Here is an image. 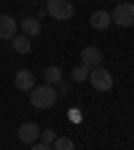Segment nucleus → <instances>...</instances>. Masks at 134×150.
Listing matches in <instances>:
<instances>
[{
    "mask_svg": "<svg viewBox=\"0 0 134 150\" xmlns=\"http://www.w3.org/2000/svg\"><path fill=\"white\" fill-rule=\"evenodd\" d=\"M56 97H59V94H56V88L51 83H46V86H32V91H30V102L38 110H51L56 105Z\"/></svg>",
    "mask_w": 134,
    "mask_h": 150,
    "instance_id": "nucleus-1",
    "label": "nucleus"
},
{
    "mask_svg": "<svg viewBox=\"0 0 134 150\" xmlns=\"http://www.w3.org/2000/svg\"><path fill=\"white\" fill-rule=\"evenodd\" d=\"M46 13L54 16V19H59V22H67V19L75 13V8H72L70 0H48L46 3Z\"/></svg>",
    "mask_w": 134,
    "mask_h": 150,
    "instance_id": "nucleus-2",
    "label": "nucleus"
},
{
    "mask_svg": "<svg viewBox=\"0 0 134 150\" xmlns=\"http://www.w3.org/2000/svg\"><path fill=\"white\" fill-rule=\"evenodd\" d=\"M89 83L97 88V91H110L113 88V75L99 64V67H91V72H89Z\"/></svg>",
    "mask_w": 134,
    "mask_h": 150,
    "instance_id": "nucleus-3",
    "label": "nucleus"
},
{
    "mask_svg": "<svg viewBox=\"0 0 134 150\" xmlns=\"http://www.w3.org/2000/svg\"><path fill=\"white\" fill-rule=\"evenodd\" d=\"M113 24L118 27H131L134 24V3H118L116 8H113Z\"/></svg>",
    "mask_w": 134,
    "mask_h": 150,
    "instance_id": "nucleus-4",
    "label": "nucleus"
},
{
    "mask_svg": "<svg viewBox=\"0 0 134 150\" xmlns=\"http://www.w3.org/2000/svg\"><path fill=\"white\" fill-rule=\"evenodd\" d=\"M16 137L22 139L24 145H32V142L40 139V126H38V123H22L16 129Z\"/></svg>",
    "mask_w": 134,
    "mask_h": 150,
    "instance_id": "nucleus-5",
    "label": "nucleus"
},
{
    "mask_svg": "<svg viewBox=\"0 0 134 150\" xmlns=\"http://www.w3.org/2000/svg\"><path fill=\"white\" fill-rule=\"evenodd\" d=\"M19 30V22L8 13H0V40H11Z\"/></svg>",
    "mask_w": 134,
    "mask_h": 150,
    "instance_id": "nucleus-6",
    "label": "nucleus"
},
{
    "mask_svg": "<svg viewBox=\"0 0 134 150\" xmlns=\"http://www.w3.org/2000/svg\"><path fill=\"white\" fill-rule=\"evenodd\" d=\"M81 62L89 64V67H99V64H102V51H99L97 46H86V48L81 51Z\"/></svg>",
    "mask_w": 134,
    "mask_h": 150,
    "instance_id": "nucleus-7",
    "label": "nucleus"
},
{
    "mask_svg": "<svg viewBox=\"0 0 134 150\" xmlns=\"http://www.w3.org/2000/svg\"><path fill=\"white\" fill-rule=\"evenodd\" d=\"M89 24H91L94 30H107V27L113 24V16H110L107 11H102V8H99V11H94V13L89 16Z\"/></svg>",
    "mask_w": 134,
    "mask_h": 150,
    "instance_id": "nucleus-8",
    "label": "nucleus"
},
{
    "mask_svg": "<svg viewBox=\"0 0 134 150\" xmlns=\"http://www.w3.org/2000/svg\"><path fill=\"white\" fill-rule=\"evenodd\" d=\"M13 83H16L19 91H32V86H35V75H32L30 70H19V72L13 75Z\"/></svg>",
    "mask_w": 134,
    "mask_h": 150,
    "instance_id": "nucleus-9",
    "label": "nucleus"
},
{
    "mask_svg": "<svg viewBox=\"0 0 134 150\" xmlns=\"http://www.w3.org/2000/svg\"><path fill=\"white\" fill-rule=\"evenodd\" d=\"M11 46H13L16 54H30V51H32V43H30L27 35H13V38H11Z\"/></svg>",
    "mask_w": 134,
    "mask_h": 150,
    "instance_id": "nucleus-10",
    "label": "nucleus"
},
{
    "mask_svg": "<svg viewBox=\"0 0 134 150\" xmlns=\"http://www.w3.org/2000/svg\"><path fill=\"white\" fill-rule=\"evenodd\" d=\"M38 32H40V22H38L35 16H27V19H22V35H27V38H35Z\"/></svg>",
    "mask_w": 134,
    "mask_h": 150,
    "instance_id": "nucleus-11",
    "label": "nucleus"
},
{
    "mask_svg": "<svg viewBox=\"0 0 134 150\" xmlns=\"http://www.w3.org/2000/svg\"><path fill=\"white\" fill-rule=\"evenodd\" d=\"M43 81L51 83V86H56V83L62 81V67H59V64H48L46 72H43Z\"/></svg>",
    "mask_w": 134,
    "mask_h": 150,
    "instance_id": "nucleus-12",
    "label": "nucleus"
},
{
    "mask_svg": "<svg viewBox=\"0 0 134 150\" xmlns=\"http://www.w3.org/2000/svg\"><path fill=\"white\" fill-rule=\"evenodd\" d=\"M89 72H91V67L81 62L78 67L72 70V81H75V83H83V81H89Z\"/></svg>",
    "mask_w": 134,
    "mask_h": 150,
    "instance_id": "nucleus-13",
    "label": "nucleus"
},
{
    "mask_svg": "<svg viewBox=\"0 0 134 150\" xmlns=\"http://www.w3.org/2000/svg\"><path fill=\"white\" fill-rule=\"evenodd\" d=\"M54 150H75V142L70 137H56L54 139Z\"/></svg>",
    "mask_w": 134,
    "mask_h": 150,
    "instance_id": "nucleus-14",
    "label": "nucleus"
},
{
    "mask_svg": "<svg viewBox=\"0 0 134 150\" xmlns=\"http://www.w3.org/2000/svg\"><path fill=\"white\" fill-rule=\"evenodd\" d=\"M40 139H43V142H48V145H54L56 131H54V129H40Z\"/></svg>",
    "mask_w": 134,
    "mask_h": 150,
    "instance_id": "nucleus-15",
    "label": "nucleus"
},
{
    "mask_svg": "<svg viewBox=\"0 0 134 150\" xmlns=\"http://www.w3.org/2000/svg\"><path fill=\"white\" fill-rule=\"evenodd\" d=\"M30 150H54V145H48V142H32Z\"/></svg>",
    "mask_w": 134,
    "mask_h": 150,
    "instance_id": "nucleus-16",
    "label": "nucleus"
}]
</instances>
